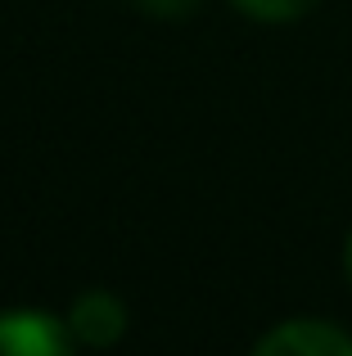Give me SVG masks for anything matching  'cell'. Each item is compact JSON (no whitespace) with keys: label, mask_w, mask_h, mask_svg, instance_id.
<instances>
[{"label":"cell","mask_w":352,"mask_h":356,"mask_svg":"<svg viewBox=\"0 0 352 356\" xmlns=\"http://www.w3.org/2000/svg\"><path fill=\"white\" fill-rule=\"evenodd\" d=\"M68 321L32 307L0 312V356H77Z\"/></svg>","instance_id":"cell-1"},{"label":"cell","mask_w":352,"mask_h":356,"mask_svg":"<svg viewBox=\"0 0 352 356\" xmlns=\"http://www.w3.org/2000/svg\"><path fill=\"white\" fill-rule=\"evenodd\" d=\"M253 356H352V339L326 321H285L257 343Z\"/></svg>","instance_id":"cell-2"},{"label":"cell","mask_w":352,"mask_h":356,"mask_svg":"<svg viewBox=\"0 0 352 356\" xmlns=\"http://www.w3.org/2000/svg\"><path fill=\"white\" fill-rule=\"evenodd\" d=\"M68 330L86 348H113L127 334V307L113 293H99V289L95 293H81L68 312Z\"/></svg>","instance_id":"cell-3"},{"label":"cell","mask_w":352,"mask_h":356,"mask_svg":"<svg viewBox=\"0 0 352 356\" xmlns=\"http://www.w3.org/2000/svg\"><path fill=\"white\" fill-rule=\"evenodd\" d=\"M239 9H244L248 18H257V23H294V18H303L307 9H317L321 0H235Z\"/></svg>","instance_id":"cell-4"},{"label":"cell","mask_w":352,"mask_h":356,"mask_svg":"<svg viewBox=\"0 0 352 356\" xmlns=\"http://www.w3.org/2000/svg\"><path fill=\"white\" fill-rule=\"evenodd\" d=\"M131 5L145 9V14H154V18H190L203 0H131Z\"/></svg>","instance_id":"cell-5"},{"label":"cell","mask_w":352,"mask_h":356,"mask_svg":"<svg viewBox=\"0 0 352 356\" xmlns=\"http://www.w3.org/2000/svg\"><path fill=\"white\" fill-rule=\"evenodd\" d=\"M344 270H348V284H352V235H348V243H344Z\"/></svg>","instance_id":"cell-6"}]
</instances>
